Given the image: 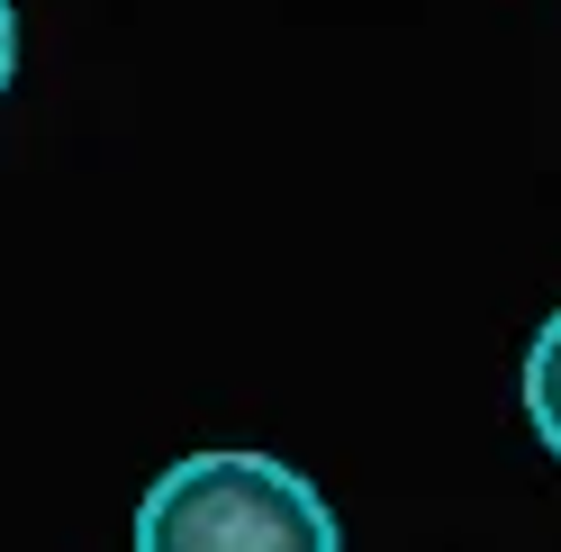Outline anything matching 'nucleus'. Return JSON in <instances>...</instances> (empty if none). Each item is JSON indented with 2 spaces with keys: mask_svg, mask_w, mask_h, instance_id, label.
Here are the masks:
<instances>
[{
  "mask_svg": "<svg viewBox=\"0 0 561 552\" xmlns=\"http://www.w3.org/2000/svg\"><path fill=\"white\" fill-rule=\"evenodd\" d=\"M525 426H535V444L561 462V308L535 326V344H525Z\"/></svg>",
  "mask_w": 561,
  "mask_h": 552,
  "instance_id": "nucleus-2",
  "label": "nucleus"
},
{
  "mask_svg": "<svg viewBox=\"0 0 561 552\" xmlns=\"http://www.w3.org/2000/svg\"><path fill=\"white\" fill-rule=\"evenodd\" d=\"M136 552H344L335 507L272 453H182L136 498Z\"/></svg>",
  "mask_w": 561,
  "mask_h": 552,
  "instance_id": "nucleus-1",
  "label": "nucleus"
},
{
  "mask_svg": "<svg viewBox=\"0 0 561 552\" xmlns=\"http://www.w3.org/2000/svg\"><path fill=\"white\" fill-rule=\"evenodd\" d=\"M10 82H19V10L0 0V91H10Z\"/></svg>",
  "mask_w": 561,
  "mask_h": 552,
  "instance_id": "nucleus-3",
  "label": "nucleus"
}]
</instances>
